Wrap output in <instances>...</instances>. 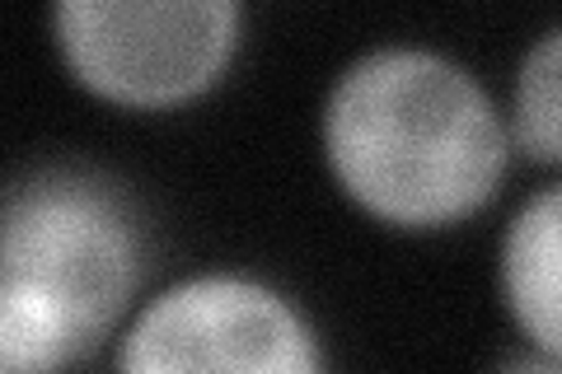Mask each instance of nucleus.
<instances>
[{"instance_id":"obj_1","label":"nucleus","mask_w":562,"mask_h":374,"mask_svg":"<svg viewBox=\"0 0 562 374\" xmlns=\"http://www.w3.org/2000/svg\"><path fill=\"white\" fill-rule=\"evenodd\" d=\"M319 159L357 216L427 239L479 220L516 150L502 99L473 66L427 43H380L324 89Z\"/></svg>"},{"instance_id":"obj_2","label":"nucleus","mask_w":562,"mask_h":374,"mask_svg":"<svg viewBox=\"0 0 562 374\" xmlns=\"http://www.w3.org/2000/svg\"><path fill=\"white\" fill-rule=\"evenodd\" d=\"M146 272V211L113 173L80 159L14 173L0 220V365L57 374L117 347Z\"/></svg>"},{"instance_id":"obj_3","label":"nucleus","mask_w":562,"mask_h":374,"mask_svg":"<svg viewBox=\"0 0 562 374\" xmlns=\"http://www.w3.org/2000/svg\"><path fill=\"white\" fill-rule=\"evenodd\" d=\"M61 76L90 103L132 117L198 109L235 76L244 0H52Z\"/></svg>"},{"instance_id":"obj_4","label":"nucleus","mask_w":562,"mask_h":374,"mask_svg":"<svg viewBox=\"0 0 562 374\" xmlns=\"http://www.w3.org/2000/svg\"><path fill=\"white\" fill-rule=\"evenodd\" d=\"M127 374L235 370V374H319L324 332L277 281L254 272H192L146 291L113 347Z\"/></svg>"},{"instance_id":"obj_5","label":"nucleus","mask_w":562,"mask_h":374,"mask_svg":"<svg viewBox=\"0 0 562 374\" xmlns=\"http://www.w3.org/2000/svg\"><path fill=\"white\" fill-rule=\"evenodd\" d=\"M497 299L520 347L562 370V173L535 188L497 239Z\"/></svg>"},{"instance_id":"obj_6","label":"nucleus","mask_w":562,"mask_h":374,"mask_svg":"<svg viewBox=\"0 0 562 374\" xmlns=\"http://www.w3.org/2000/svg\"><path fill=\"white\" fill-rule=\"evenodd\" d=\"M502 109L516 159L562 173V24H549L520 52Z\"/></svg>"}]
</instances>
